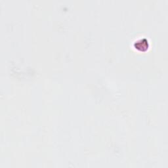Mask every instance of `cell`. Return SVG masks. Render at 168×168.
Here are the masks:
<instances>
[{"mask_svg": "<svg viewBox=\"0 0 168 168\" xmlns=\"http://www.w3.org/2000/svg\"><path fill=\"white\" fill-rule=\"evenodd\" d=\"M136 45H135V47L137 49L140 48V50L141 51H145L147 49H148V42L145 41H142V40H140V41L136 42Z\"/></svg>", "mask_w": 168, "mask_h": 168, "instance_id": "1", "label": "cell"}]
</instances>
